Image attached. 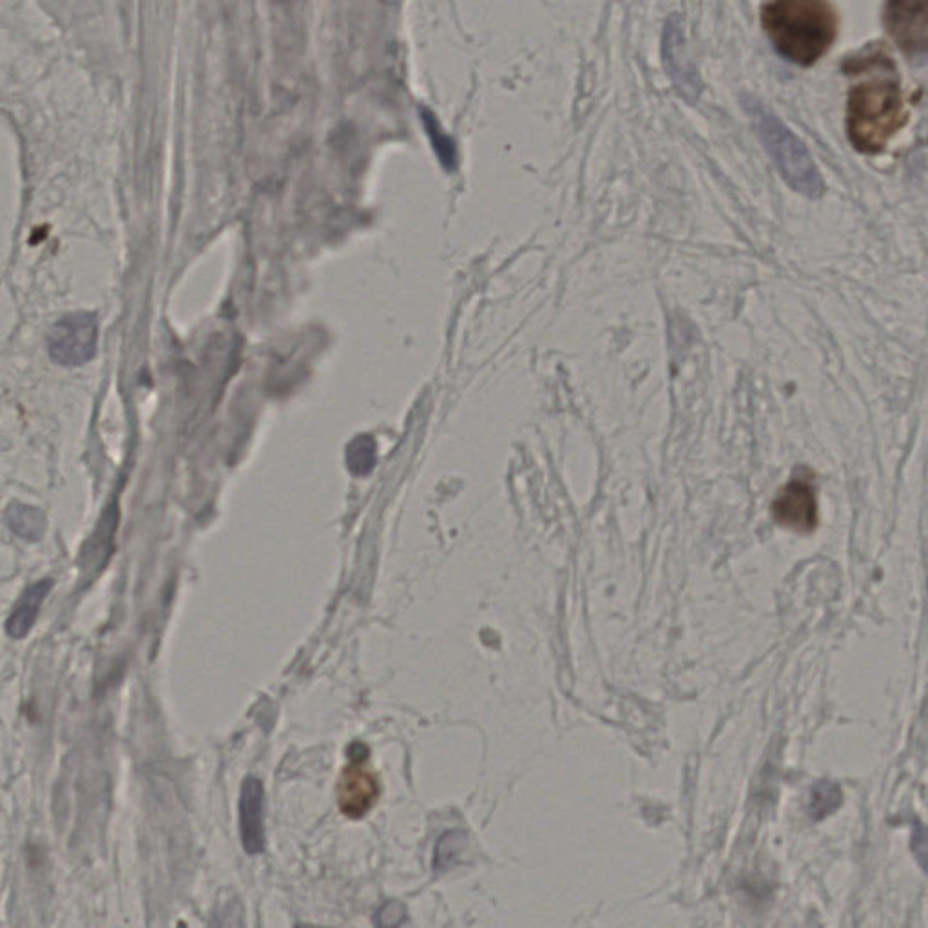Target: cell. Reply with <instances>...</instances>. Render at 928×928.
<instances>
[{
  "label": "cell",
  "instance_id": "cell-9",
  "mask_svg": "<svg viewBox=\"0 0 928 928\" xmlns=\"http://www.w3.org/2000/svg\"><path fill=\"white\" fill-rule=\"evenodd\" d=\"M53 582L51 580H38L37 584L29 586L21 599L16 601L13 612H11L8 623H5V631L11 639L21 640L32 631L33 624L37 620L38 612L43 607V602L49 595Z\"/></svg>",
  "mask_w": 928,
  "mask_h": 928
},
{
  "label": "cell",
  "instance_id": "cell-10",
  "mask_svg": "<svg viewBox=\"0 0 928 928\" xmlns=\"http://www.w3.org/2000/svg\"><path fill=\"white\" fill-rule=\"evenodd\" d=\"M8 525L16 535L24 539H38L46 528L43 514L24 505L11 506V510L8 511Z\"/></svg>",
  "mask_w": 928,
  "mask_h": 928
},
{
  "label": "cell",
  "instance_id": "cell-1",
  "mask_svg": "<svg viewBox=\"0 0 928 928\" xmlns=\"http://www.w3.org/2000/svg\"><path fill=\"white\" fill-rule=\"evenodd\" d=\"M869 65V79L848 93L847 134L859 153L875 155L905 128L908 115L891 57H872Z\"/></svg>",
  "mask_w": 928,
  "mask_h": 928
},
{
  "label": "cell",
  "instance_id": "cell-16",
  "mask_svg": "<svg viewBox=\"0 0 928 928\" xmlns=\"http://www.w3.org/2000/svg\"><path fill=\"white\" fill-rule=\"evenodd\" d=\"M928 832L924 831V829H918V834L914 836V848H916V854H918V858L921 861L927 859V869H928Z\"/></svg>",
  "mask_w": 928,
  "mask_h": 928
},
{
  "label": "cell",
  "instance_id": "cell-3",
  "mask_svg": "<svg viewBox=\"0 0 928 928\" xmlns=\"http://www.w3.org/2000/svg\"><path fill=\"white\" fill-rule=\"evenodd\" d=\"M744 106L785 182L809 198H820L825 193V183L804 142L762 103L746 98Z\"/></svg>",
  "mask_w": 928,
  "mask_h": 928
},
{
  "label": "cell",
  "instance_id": "cell-11",
  "mask_svg": "<svg viewBox=\"0 0 928 928\" xmlns=\"http://www.w3.org/2000/svg\"><path fill=\"white\" fill-rule=\"evenodd\" d=\"M347 457V468L354 475H366L374 468L376 462V446L374 441L369 435H360L355 437L345 451Z\"/></svg>",
  "mask_w": 928,
  "mask_h": 928
},
{
  "label": "cell",
  "instance_id": "cell-14",
  "mask_svg": "<svg viewBox=\"0 0 928 928\" xmlns=\"http://www.w3.org/2000/svg\"><path fill=\"white\" fill-rule=\"evenodd\" d=\"M210 928H245V916L238 897H229L218 905L210 918Z\"/></svg>",
  "mask_w": 928,
  "mask_h": 928
},
{
  "label": "cell",
  "instance_id": "cell-17",
  "mask_svg": "<svg viewBox=\"0 0 928 928\" xmlns=\"http://www.w3.org/2000/svg\"><path fill=\"white\" fill-rule=\"evenodd\" d=\"M294 928H327V927H316V925L311 924H298Z\"/></svg>",
  "mask_w": 928,
  "mask_h": 928
},
{
  "label": "cell",
  "instance_id": "cell-13",
  "mask_svg": "<svg viewBox=\"0 0 928 928\" xmlns=\"http://www.w3.org/2000/svg\"><path fill=\"white\" fill-rule=\"evenodd\" d=\"M842 805V791L832 782L816 785L809 799V812L815 820H823Z\"/></svg>",
  "mask_w": 928,
  "mask_h": 928
},
{
  "label": "cell",
  "instance_id": "cell-8",
  "mask_svg": "<svg viewBox=\"0 0 928 928\" xmlns=\"http://www.w3.org/2000/svg\"><path fill=\"white\" fill-rule=\"evenodd\" d=\"M240 836L243 851L256 856L265 851V790L262 780H243L240 795Z\"/></svg>",
  "mask_w": 928,
  "mask_h": 928
},
{
  "label": "cell",
  "instance_id": "cell-12",
  "mask_svg": "<svg viewBox=\"0 0 928 928\" xmlns=\"http://www.w3.org/2000/svg\"><path fill=\"white\" fill-rule=\"evenodd\" d=\"M467 847V836L462 831H448L439 837L435 845L434 869L439 872L450 869L457 864L462 851Z\"/></svg>",
  "mask_w": 928,
  "mask_h": 928
},
{
  "label": "cell",
  "instance_id": "cell-4",
  "mask_svg": "<svg viewBox=\"0 0 928 928\" xmlns=\"http://www.w3.org/2000/svg\"><path fill=\"white\" fill-rule=\"evenodd\" d=\"M350 762L338 784L339 810L350 820H361L371 812L379 798V780L369 768V749L354 744L349 749Z\"/></svg>",
  "mask_w": 928,
  "mask_h": 928
},
{
  "label": "cell",
  "instance_id": "cell-7",
  "mask_svg": "<svg viewBox=\"0 0 928 928\" xmlns=\"http://www.w3.org/2000/svg\"><path fill=\"white\" fill-rule=\"evenodd\" d=\"M773 514L780 527L798 533L815 531L818 527V503L809 472L802 470L780 490L773 503Z\"/></svg>",
  "mask_w": 928,
  "mask_h": 928
},
{
  "label": "cell",
  "instance_id": "cell-15",
  "mask_svg": "<svg viewBox=\"0 0 928 928\" xmlns=\"http://www.w3.org/2000/svg\"><path fill=\"white\" fill-rule=\"evenodd\" d=\"M376 928H410L405 903L390 900L376 914Z\"/></svg>",
  "mask_w": 928,
  "mask_h": 928
},
{
  "label": "cell",
  "instance_id": "cell-5",
  "mask_svg": "<svg viewBox=\"0 0 928 928\" xmlns=\"http://www.w3.org/2000/svg\"><path fill=\"white\" fill-rule=\"evenodd\" d=\"M98 322L95 314L76 312L62 317L49 330V355L59 365L81 366L92 360L97 350Z\"/></svg>",
  "mask_w": 928,
  "mask_h": 928
},
{
  "label": "cell",
  "instance_id": "cell-6",
  "mask_svg": "<svg viewBox=\"0 0 928 928\" xmlns=\"http://www.w3.org/2000/svg\"><path fill=\"white\" fill-rule=\"evenodd\" d=\"M883 22L905 53H928V0H892L883 10Z\"/></svg>",
  "mask_w": 928,
  "mask_h": 928
},
{
  "label": "cell",
  "instance_id": "cell-2",
  "mask_svg": "<svg viewBox=\"0 0 928 928\" xmlns=\"http://www.w3.org/2000/svg\"><path fill=\"white\" fill-rule=\"evenodd\" d=\"M763 32L793 64L812 65L836 40L837 11L823 0H776L760 10Z\"/></svg>",
  "mask_w": 928,
  "mask_h": 928
}]
</instances>
